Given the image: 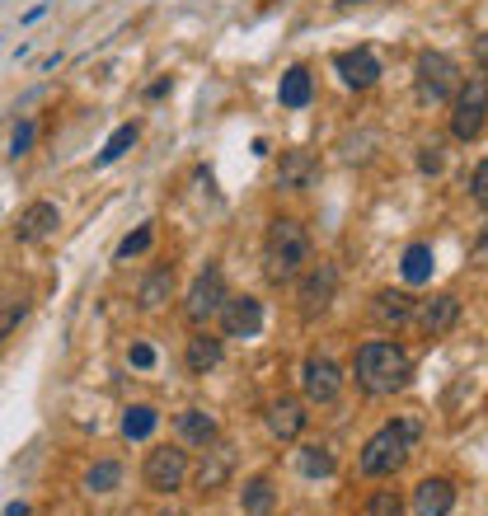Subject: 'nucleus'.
I'll return each instance as SVG.
<instances>
[{
    "mask_svg": "<svg viewBox=\"0 0 488 516\" xmlns=\"http://www.w3.org/2000/svg\"><path fill=\"white\" fill-rule=\"evenodd\" d=\"M188 451H179V446H155V451H146V465H141V484L151 488V493H160V498H169V493H179L183 484H188Z\"/></svg>",
    "mask_w": 488,
    "mask_h": 516,
    "instance_id": "nucleus-5",
    "label": "nucleus"
},
{
    "mask_svg": "<svg viewBox=\"0 0 488 516\" xmlns=\"http://www.w3.org/2000/svg\"><path fill=\"white\" fill-rule=\"evenodd\" d=\"M160 516H183V512H179V507H165V512H160Z\"/></svg>",
    "mask_w": 488,
    "mask_h": 516,
    "instance_id": "nucleus-39",
    "label": "nucleus"
},
{
    "mask_svg": "<svg viewBox=\"0 0 488 516\" xmlns=\"http://www.w3.org/2000/svg\"><path fill=\"white\" fill-rule=\"evenodd\" d=\"M456 319H460V301H456V296H432V301L413 305V324H418L427 338L451 334V329H456Z\"/></svg>",
    "mask_w": 488,
    "mask_h": 516,
    "instance_id": "nucleus-12",
    "label": "nucleus"
},
{
    "mask_svg": "<svg viewBox=\"0 0 488 516\" xmlns=\"http://www.w3.org/2000/svg\"><path fill=\"white\" fill-rule=\"evenodd\" d=\"M338 296V268L329 263V258H320V263H310L301 273V291H296V301H301V315L305 319H320L329 305H334Z\"/></svg>",
    "mask_w": 488,
    "mask_h": 516,
    "instance_id": "nucleus-9",
    "label": "nucleus"
},
{
    "mask_svg": "<svg viewBox=\"0 0 488 516\" xmlns=\"http://www.w3.org/2000/svg\"><path fill=\"white\" fill-rule=\"evenodd\" d=\"M296 470H301L305 479H329V474L338 470V460L329 446H301V451H296Z\"/></svg>",
    "mask_w": 488,
    "mask_h": 516,
    "instance_id": "nucleus-25",
    "label": "nucleus"
},
{
    "mask_svg": "<svg viewBox=\"0 0 488 516\" xmlns=\"http://www.w3.org/2000/svg\"><path fill=\"white\" fill-rule=\"evenodd\" d=\"M413 296L409 291H376V301H371V319L381 324V329H404V324H413Z\"/></svg>",
    "mask_w": 488,
    "mask_h": 516,
    "instance_id": "nucleus-15",
    "label": "nucleus"
},
{
    "mask_svg": "<svg viewBox=\"0 0 488 516\" xmlns=\"http://www.w3.org/2000/svg\"><path fill=\"white\" fill-rule=\"evenodd\" d=\"M413 80H418V99H423V104H446V99H456V90H460V66L446 57V52H423Z\"/></svg>",
    "mask_w": 488,
    "mask_h": 516,
    "instance_id": "nucleus-6",
    "label": "nucleus"
},
{
    "mask_svg": "<svg viewBox=\"0 0 488 516\" xmlns=\"http://www.w3.org/2000/svg\"><path fill=\"white\" fill-rule=\"evenodd\" d=\"M474 254H479V258L488 263V230H484V240H479V249H474Z\"/></svg>",
    "mask_w": 488,
    "mask_h": 516,
    "instance_id": "nucleus-38",
    "label": "nucleus"
},
{
    "mask_svg": "<svg viewBox=\"0 0 488 516\" xmlns=\"http://www.w3.org/2000/svg\"><path fill=\"white\" fill-rule=\"evenodd\" d=\"M29 315V305L24 301H15V296H5V301H0V338H10L19 329V319Z\"/></svg>",
    "mask_w": 488,
    "mask_h": 516,
    "instance_id": "nucleus-31",
    "label": "nucleus"
},
{
    "mask_svg": "<svg viewBox=\"0 0 488 516\" xmlns=\"http://www.w3.org/2000/svg\"><path fill=\"white\" fill-rule=\"evenodd\" d=\"M366 516H404V498H399L395 488H381V493H371V502H366Z\"/></svg>",
    "mask_w": 488,
    "mask_h": 516,
    "instance_id": "nucleus-29",
    "label": "nucleus"
},
{
    "mask_svg": "<svg viewBox=\"0 0 488 516\" xmlns=\"http://www.w3.org/2000/svg\"><path fill=\"white\" fill-rule=\"evenodd\" d=\"M57 226H61L57 202H29V207L19 212V221H15V240L38 244V240H47V235H52Z\"/></svg>",
    "mask_w": 488,
    "mask_h": 516,
    "instance_id": "nucleus-13",
    "label": "nucleus"
},
{
    "mask_svg": "<svg viewBox=\"0 0 488 516\" xmlns=\"http://www.w3.org/2000/svg\"><path fill=\"white\" fill-rule=\"evenodd\" d=\"M216 324H221V334H226V338H259L263 301H259V296H226V305H221Z\"/></svg>",
    "mask_w": 488,
    "mask_h": 516,
    "instance_id": "nucleus-10",
    "label": "nucleus"
},
{
    "mask_svg": "<svg viewBox=\"0 0 488 516\" xmlns=\"http://www.w3.org/2000/svg\"><path fill=\"white\" fill-rule=\"evenodd\" d=\"M488 122V80H470L456 90V104H451V137L456 141H474Z\"/></svg>",
    "mask_w": 488,
    "mask_h": 516,
    "instance_id": "nucleus-8",
    "label": "nucleus"
},
{
    "mask_svg": "<svg viewBox=\"0 0 488 516\" xmlns=\"http://www.w3.org/2000/svg\"><path fill=\"white\" fill-rule=\"evenodd\" d=\"M352 380L376 399L395 395V390H404L413 380V357L399 348L395 338H371V343H362L357 357H352Z\"/></svg>",
    "mask_w": 488,
    "mask_h": 516,
    "instance_id": "nucleus-1",
    "label": "nucleus"
},
{
    "mask_svg": "<svg viewBox=\"0 0 488 516\" xmlns=\"http://www.w3.org/2000/svg\"><path fill=\"white\" fill-rule=\"evenodd\" d=\"M118 484H122L118 460H99V465H90V474H85V488H90V493H113Z\"/></svg>",
    "mask_w": 488,
    "mask_h": 516,
    "instance_id": "nucleus-28",
    "label": "nucleus"
},
{
    "mask_svg": "<svg viewBox=\"0 0 488 516\" xmlns=\"http://www.w3.org/2000/svg\"><path fill=\"white\" fill-rule=\"evenodd\" d=\"M221 357H226V343L212 329H198V334L188 338V352H183V362H188L193 376H207L212 366H221Z\"/></svg>",
    "mask_w": 488,
    "mask_h": 516,
    "instance_id": "nucleus-18",
    "label": "nucleus"
},
{
    "mask_svg": "<svg viewBox=\"0 0 488 516\" xmlns=\"http://www.w3.org/2000/svg\"><path fill=\"white\" fill-rule=\"evenodd\" d=\"M432 268H437L432 244H409V249H404V258H399V273H404V282H409V287L432 282Z\"/></svg>",
    "mask_w": 488,
    "mask_h": 516,
    "instance_id": "nucleus-22",
    "label": "nucleus"
},
{
    "mask_svg": "<svg viewBox=\"0 0 488 516\" xmlns=\"http://www.w3.org/2000/svg\"><path fill=\"white\" fill-rule=\"evenodd\" d=\"M456 507V484L451 479H423L413 488V512L418 516H446Z\"/></svg>",
    "mask_w": 488,
    "mask_h": 516,
    "instance_id": "nucleus-17",
    "label": "nucleus"
},
{
    "mask_svg": "<svg viewBox=\"0 0 488 516\" xmlns=\"http://www.w3.org/2000/svg\"><path fill=\"white\" fill-rule=\"evenodd\" d=\"M301 390L310 404H334L338 390H343V371L329 357H305L301 366Z\"/></svg>",
    "mask_w": 488,
    "mask_h": 516,
    "instance_id": "nucleus-11",
    "label": "nucleus"
},
{
    "mask_svg": "<svg viewBox=\"0 0 488 516\" xmlns=\"http://www.w3.org/2000/svg\"><path fill=\"white\" fill-rule=\"evenodd\" d=\"M343 5H362V0H343Z\"/></svg>",
    "mask_w": 488,
    "mask_h": 516,
    "instance_id": "nucleus-40",
    "label": "nucleus"
},
{
    "mask_svg": "<svg viewBox=\"0 0 488 516\" xmlns=\"http://www.w3.org/2000/svg\"><path fill=\"white\" fill-rule=\"evenodd\" d=\"M305 423H310V413H305L301 399H273L268 404V427H273L277 441H296L305 432Z\"/></svg>",
    "mask_w": 488,
    "mask_h": 516,
    "instance_id": "nucleus-16",
    "label": "nucleus"
},
{
    "mask_svg": "<svg viewBox=\"0 0 488 516\" xmlns=\"http://www.w3.org/2000/svg\"><path fill=\"white\" fill-rule=\"evenodd\" d=\"M132 146H137V122H122L118 132L104 141V151H99V160H94V165H113V160H122Z\"/></svg>",
    "mask_w": 488,
    "mask_h": 516,
    "instance_id": "nucleus-27",
    "label": "nucleus"
},
{
    "mask_svg": "<svg viewBox=\"0 0 488 516\" xmlns=\"http://www.w3.org/2000/svg\"><path fill=\"white\" fill-rule=\"evenodd\" d=\"M127 362L137 366V371H151V366H155V348H151V343H132Z\"/></svg>",
    "mask_w": 488,
    "mask_h": 516,
    "instance_id": "nucleus-34",
    "label": "nucleus"
},
{
    "mask_svg": "<svg viewBox=\"0 0 488 516\" xmlns=\"http://www.w3.org/2000/svg\"><path fill=\"white\" fill-rule=\"evenodd\" d=\"M305 263H310V235H305L301 221H291V216H277L273 226H268V240H263V273L268 282H296L305 273Z\"/></svg>",
    "mask_w": 488,
    "mask_h": 516,
    "instance_id": "nucleus-2",
    "label": "nucleus"
},
{
    "mask_svg": "<svg viewBox=\"0 0 488 516\" xmlns=\"http://www.w3.org/2000/svg\"><path fill=\"white\" fill-rule=\"evenodd\" d=\"M418 432L423 427L413 423V418H395V423H385L376 437L362 446V474L366 479H385V474H399L409 465L413 446H418Z\"/></svg>",
    "mask_w": 488,
    "mask_h": 516,
    "instance_id": "nucleus-3",
    "label": "nucleus"
},
{
    "mask_svg": "<svg viewBox=\"0 0 488 516\" xmlns=\"http://www.w3.org/2000/svg\"><path fill=\"white\" fill-rule=\"evenodd\" d=\"M315 155L310 151H287L282 155V165H277V188L282 193H301V188H310V179H315Z\"/></svg>",
    "mask_w": 488,
    "mask_h": 516,
    "instance_id": "nucleus-19",
    "label": "nucleus"
},
{
    "mask_svg": "<svg viewBox=\"0 0 488 516\" xmlns=\"http://www.w3.org/2000/svg\"><path fill=\"white\" fill-rule=\"evenodd\" d=\"M277 99H282V108L310 104V99H315V80H310V71H305V66H291L287 76H282V85H277Z\"/></svg>",
    "mask_w": 488,
    "mask_h": 516,
    "instance_id": "nucleus-23",
    "label": "nucleus"
},
{
    "mask_svg": "<svg viewBox=\"0 0 488 516\" xmlns=\"http://www.w3.org/2000/svg\"><path fill=\"white\" fill-rule=\"evenodd\" d=\"M174 427H179V437L188 441V446H207V441L221 437V427H216V418L207 409H183L179 418H174Z\"/></svg>",
    "mask_w": 488,
    "mask_h": 516,
    "instance_id": "nucleus-21",
    "label": "nucleus"
},
{
    "mask_svg": "<svg viewBox=\"0 0 488 516\" xmlns=\"http://www.w3.org/2000/svg\"><path fill=\"white\" fill-rule=\"evenodd\" d=\"M169 296H174V268H155V273L141 282L137 305H141V310H160Z\"/></svg>",
    "mask_w": 488,
    "mask_h": 516,
    "instance_id": "nucleus-24",
    "label": "nucleus"
},
{
    "mask_svg": "<svg viewBox=\"0 0 488 516\" xmlns=\"http://www.w3.org/2000/svg\"><path fill=\"white\" fill-rule=\"evenodd\" d=\"M338 76H343V85H352V90H371L376 80H381V61L371 57L366 47H352V52H338L334 57Z\"/></svg>",
    "mask_w": 488,
    "mask_h": 516,
    "instance_id": "nucleus-14",
    "label": "nucleus"
},
{
    "mask_svg": "<svg viewBox=\"0 0 488 516\" xmlns=\"http://www.w3.org/2000/svg\"><path fill=\"white\" fill-rule=\"evenodd\" d=\"M155 427H160V413L151 404H132V409L122 413V437L127 441H146Z\"/></svg>",
    "mask_w": 488,
    "mask_h": 516,
    "instance_id": "nucleus-26",
    "label": "nucleus"
},
{
    "mask_svg": "<svg viewBox=\"0 0 488 516\" xmlns=\"http://www.w3.org/2000/svg\"><path fill=\"white\" fill-rule=\"evenodd\" d=\"M188 479H193V488H198L202 498H216L221 488H230V479H235V446L230 441H207L202 446V460L188 470Z\"/></svg>",
    "mask_w": 488,
    "mask_h": 516,
    "instance_id": "nucleus-7",
    "label": "nucleus"
},
{
    "mask_svg": "<svg viewBox=\"0 0 488 516\" xmlns=\"http://www.w3.org/2000/svg\"><path fill=\"white\" fill-rule=\"evenodd\" d=\"M226 277H221V268L216 263H207L198 277H193V287H188V296H183V319L193 324V329H207L216 315H221V305H226Z\"/></svg>",
    "mask_w": 488,
    "mask_h": 516,
    "instance_id": "nucleus-4",
    "label": "nucleus"
},
{
    "mask_svg": "<svg viewBox=\"0 0 488 516\" xmlns=\"http://www.w3.org/2000/svg\"><path fill=\"white\" fill-rule=\"evenodd\" d=\"M5 516H29V507H24V502H10V507H5Z\"/></svg>",
    "mask_w": 488,
    "mask_h": 516,
    "instance_id": "nucleus-37",
    "label": "nucleus"
},
{
    "mask_svg": "<svg viewBox=\"0 0 488 516\" xmlns=\"http://www.w3.org/2000/svg\"><path fill=\"white\" fill-rule=\"evenodd\" d=\"M240 507H244V516H273V507H277L273 479H268V474H254V479H244Z\"/></svg>",
    "mask_w": 488,
    "mask_h": 516,
    "instance_id": "nucleus-20",
    "label": "nucleus"
},
{
    "mask_svg": "<svg viewBox=\"0 0 488 516\" xmlns=\"http://www.w3.org/2000/svg\"><path fill=\"white\" fill-rule=\"evenodd\" d=\"M474 57H479V66L488 71V38H474Z\"/></svg>",
    "mask_w": 488,
    "mask_h": 516,
    "instance_id": "nucleus-36",
    "label": "nucleus"
},
{
    "mask_svg": "<svg viewBox=\"0 0 488 516\" xmlns=\"http://www.w3.org/2000/svg\"><path fill=\"white\" fill-rule=\"evenodd\" d=\"M418 169L423 174H442V146H423L418 151Z\"/></svg>",
    "mask_w": 488,
    "mask_h": 516,
    "instance_id": "nucleus-35",
    "label": "nucleus"
},
{
    "mask_svg": "<svg viewBox=\"0 0 488 516\" xmlns=\"http://www.w3.org/2000/svg\"><path fill=\"white\" fill-rule=\"evenodd\" d=\"M470 198L488 212V160H479V169H474V179H470Z\"/></svg>",
    "mask_w": 488,
    "mask_h": 516,
    "instance_id": "nucleus-32",
    "label": "nucleus"
},
{
    "mask_svg": "<svg viewBox=\"0 0 488 516\" xmlns=\"http://www.w3.org/2000/svg\"><path fill=\"white\" fill-rule=\"evenodd\" d=\"M151 244H155V230H151V226H137V230H132V235H127V240L118 244V263H127V258L146 254Z\"/></svg>",
    "mask_w": 488,
    "mask_h": 516,
    "instance_id": "nucleus-30",
    "label": "nucleus"
},
{
    "mask_svg": "<svg viewBox=\"0 0 488 516\" xmlns=\"http://www.w3.org/2000/svg\"><path fill=\"white\" fill-rule=\"evenodd\" d=\"M33 137H38V127L33 122H19L15 127V141H10V155H24L33 146Z\"/></svg>",
    "mask_w": 488,
    "mask_h": 516,
    "instance_id": "nucleus-33",
    "label": "nucleus"
}]
</instances>
